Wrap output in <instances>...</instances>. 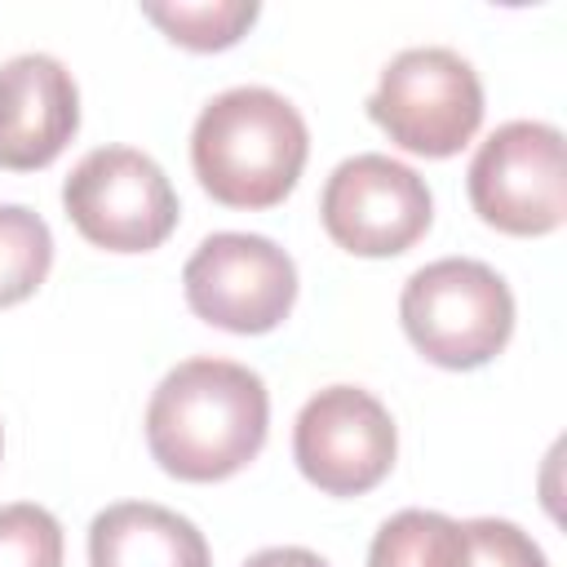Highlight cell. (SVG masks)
I'll list each match as a JSON object with an SVG mask.
<instances>
[{"mask_svg": "<svg viewBox=\"0 0 567 567\" xmlns=\"http://www.w3.org/2000/svg\"><path fill=\"white\" fill-rule=\"evenodd\" d=\"M266 381L230 359H186L151 394L146 447L164 474L217 483L239 474L266 443Z\"/></svg>", "mask_w": 567, "mask_h": 567, "instance_id": "cell-1", "label": "cell"}, {"mask_svg": "<svg viewBox=\"0 0 567 567\" xmlns=\"http://www.w3.org/2000/svg\"><path fill=\"white\" fill-rule=\"evenodd\" d=\"M310 155L301 111L261 84L217 93L190 133L199 186L226 208H275L297 186Z\"/></svg>", "mask_w": 567, "mask_h": 567, "instance_id": "cell-2", "label": "cell"}, {"mask_svg": "<svg viewBox=\"0 0 567 567\" xmlns=\"http://www.w3.org/2000/svg\"><path fill=\"white\" fill-rule=\"evenodd\" d=\"M399 319L430 363L465 372L505 350L514 332V292L487 261L439 257L403 284Z\"/></svg>", "mask_w": 567, "mask_h": 567, "instance_id": "cell-3", "label": "cell"}, {"mask_svg": "<svg viewBox=\"0 0 567 567\" xmlns=\"http://www.w3.org/2000/svg\"><path fill=\"white\" fill-rule=\"evenodd\" d=\"M368 115L412 155L447 159L483 124V84L478 71L443 44L403 49L385 62Z\"/></svg>", "mask_w": 567, "mask_h": 567, "instance_id": "cell-4", "label": "cell"}, {"mask_svg": "<svg viewBox=\"0 0 567 567\" xmlns=\"http://www.w3.org/2000/svg\"><path fill=\"white\" fill-rule=\"evenodd\" d=\"M66 217L75 230L106 252H151L177 226V190L164 168L133 146L89 151L66 186Z\"/></svg>", "mask_w": 567, "mask_h": 567, "instance_id": "cell-5", "label": "cell"}, {"mask_svg": "<svg viewBox=\"0 0 567 567\" xmlns=\"http://www.w3.org/2000/svg\"><path fill=\"white\" fill-rule=\"evenodd\" d=\"M465 177L474 213L505 235H549L567 217V151L554 124H501L478 146Z\"/></svg>", "mask_w": 567, "mask_h": 567, "instance_id": "cell-6", "label": "cell"}, {"mask_svg": "<svg viewBox=\"0 0 567 567\" xmlns=\"http://www.w3.org/2000/svg\"><path fill=\"white\" fill-rule=\"evenodd\" d=\"M182 288H186V306L204 323L252 337L288 319L297 301V266L266 235L221 230L190 252L182 270Z\"/></svg>", "mask_w": 567, "mask_h": 567, "instance_id": "cell-7", "label": "cell"}, {"mask_svg": "<svg viewBox=\"0 0 567 567\" xmlns=\"http://www.w3.org/2000/svg\"><path fill=\"white\" fill-rule=\"evenodd\" d=\"M323 230L354 257L408 252L434 221L430 186L416 168L390 155L341 159L319 199Z\"/></svg>", "mask_w": 567, "mask_h": 567, "instance_id": "cell-8", "label": "cell"}, {"mask_svg": "<svg viewBox=\"0 0 567 567\" xmlns=\"http://www.w3.org/2000/svg\"><path fill=\"white\" fill-rule=\"evenodd\" d=\"M399 452L394 421L385 403L359 385L319 390L292 430L297 470L328 496H363L372 492Z\"/></svg>", "mask_w": 567, "mask_h": 567, "instance_id": "cell-9", "label": "cell"}, {"mask_svg": "<svg viewBox=\"0 0 567 567\" xmlns=\"http://www.w3.org/2000/svg\"><path fill=\"white\" fill-rule=\"evenodd\" d=\"M80 128L71 71L49 53H18L0 66V168L31 173L62 155Z\"/></svg>", "mask_w": 567, "mask_h": 567, "instance_id": "cell-10", "label": "cell"}, {"mask_svg": "<svg viewBox=\"0 0 567 567\" xmlns=\"http://www.w3.org/2000/svg\"><path fill=\"white\" fill-rule=\"evenodd\" d=\"M89 567H208V540L177 509L120 501L89 523Z\"/></svg>", "mask_w": 567, "mask_h": 567, "instance_id": "cell-11", "label": "cell"}, {"mask_svg": "<svg viewBox=\"0 0 567 567\" xmlns=\"http://www.w3.org/2000/svg\"><path fill=\"white\" fill-rule=\"evenodd\" d=\"M368 567H470L465 523L439 509H399L372 536Z\"/></svg>", "mask_w": 567, "mask_h": 567, "instance_id": "cell-12", "label": "cell"}, {"mask_svg": "<svg viewBox=\"0 0 567 567\" xmlns=\"http://www.w3.org/2000/svg\"><path fill=\"white\" fill-rule=\"evenodd\" d=\"M142 13L182 49L195 53H213V49H230L261 13L257 0H199V4H142Z\"/></svg>", "mask_w": 567, "mask_h": 567, "instance_id": "cell-13", "label": "cell"}, {"mask_svg": "<svg viewBox=\"0 0 567 567\" xmlns=\"http://www.w3.org/2000/svg\"><path fill=\"white\" fill-rule=\"evenodd\" d=\"M53 266V235L40 213L0 204V310L27 301Z\"/></svg>", "mask_w": 567, "mask_h": 567, "instance_id": "cell-14", "label": "cell"}, {"mask_svg": "<svg viewBox=\"0 0 567 567\" xmlns=\"http://www.w3.org/2000/svg\"><path fill=\"white\" fill-rule=\"evenodd\" d=\"M0 567H62V527L44 505L0 509Z\"/></svg>", "mask_w": 567, "mask_h": 567, "instance_id": "cell-15", "label": "cell"}, {"mask_svg": "<svg viewBox=\"0 0 567 567\" xmlns=\"http://www.w3.org/2000/svg\"><path fill=\"white\" fill-rule=\"evenodd\" d=\"M470 540V567H549L540 545L505 518H470L465 523Z\"/></svg>", "mask_w": 567, "mask_h": 567, "instance_id": "cell-16", "label": "cell"}, {"mask_svg": "<svg viewBox=\"0 0 567 567\" xmlns=\"http://www.w3.org/2000/svg\"><path fill=\"white\" fill-rule=\"evenodd\" d=\"M244 567H328L315 549H301V545H275V549H261L252 554Z\"/></svg>", "mask_w": 567, "mask_h": 567, "instance_id": "cell-17", "label": "cell"}, {"mask_svg": "<svg viewBox=\"0 0 567 567\" xmlns=\"http://www.w3.org/2000/svg\"><path fill=\"white\" fill-rule=\"evenodd\" d=\"M0 447H4V439H0Z\"/></svg>", "mask_w": 567, "mask_h": 567, "instance_id": "cell-18", "label": "cell"}]
</instances>
